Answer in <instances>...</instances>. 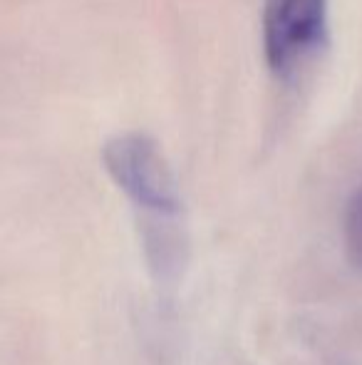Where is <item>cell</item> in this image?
<instances>
[{"instance_id": "cell-3", "label": "cell", "mask_w": 362, "mask_h": 365, "mask_svg": "<svg viewBox=\"0 0 362 365\" xmlns=\"http://www.w3.org/2000/svg\"><path fill=\"white\" fill-rule=\"evenodd\" d=\"M343 241L345 251L362 269V187L353 194L343 217Z\"/></svg>"}, {"instance_id": "cell-2", "label": "cell", "mask_w": 362, "mask_h": 365, "mask_svg": "<svg viewBox=\"0 0 362 365\" xmlns=\"http://www.w3.org/2000/svg\"><path fill=\"white\" fill-rule=\"evenodd\" d=\"M328 0H266L263 50L275 73L295 68L325 35Z\"/></svg>"}, {"instance_id": "cell-1", "label": "cell", "mask_w": 362, "mask_h": 365, "mask_svg": "<svg viewBox=\"0 0 362 365\" xmlns=\"http://www.w3.org/2000/svg\"><path fill=\"white\" fill-rule=\"evenodd\" d=\"M102 162L112 182L132 199L137 209L156 221H171L181 212L179 184L159 145L139 132L110 140Z\"/></svg>"}]
</instances>
